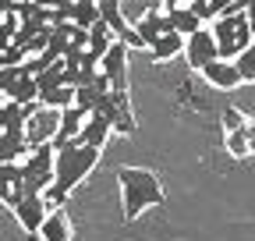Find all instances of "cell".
Returning a JSON list of instances; mask_svg holds the SVG:
<instances>
[{
  "label": "cell",
  "instance_id": "16",
  "mask_svg": "<svg viewBox=\"0 0 255 241\" xmlns=\"http://www.w3.org/2000/svg\"><path fill=\"white\" fill-rule=\"evenodd\" d=\"M82 124H85V110L82 107H64L60 110V128H57V138H53V145L57 142H64V138H75L78 131H82Z\"/></svg>",
  "mask_w": 255,
  "mask_h": 241
},
{
  "label": "cell",
  "instance_id": "3",
  "mask_svg": "<svg viewBox=\"0 0 255 241\" xmlns=\"http://www.w3.org/2000/svg\"><path fill=\"white\" fill-rule=\"evenodd\" d=\"M213 36H216L220 57H227V60H234V57H238V53L255 39V32H252V25H248L245 11L216 14V18H213Z\"/></svg>",
  "mask_w": 255,
  "mask_h": 241
},
{
  "label": "cell",
  "instance_id": "21",
  "mask_svg": "<svg viewBox=\"0 0 255 241\" xmlns=\"http://www.w3.org/2000/svg\"><path fill=\"white\" fill-rule=\"evenodd\" d=\"M234 60H238V71H241V78H245V82H255V39H252V43H248V46H245V50H241Z\"/></svg>",
  "mask_w": 255,
  "mask_h": 241
},
{
  "label": "cell",
  "instance_id": "5",
  "mask_svg": "<svg viewBox=\"0 0 255 241\" xmlns=\"http://www.w3.org/2000/svg\"><path fill=\"white\" fill-rule=\"evenodd\" d=\"M57 128H60V110L36 103L32 114L25 117V142H28V149L32 145H43V142H53L57 138Z\"/></svg>",
  "mask_w": 255,
  "mask_h": 241
},
{
  "label": "cell",
  "instance_id": "32",
  "mask_svg": "<svg viewBox=\"0 0 255 241\" xmlns=\"http://www.w3.org/2000/svg\"><path fill=\"white\" fill-rule=\"evenodd\" d=\"M0 64H4V46H0Z\"/></svg>",
  "mask_w": 255,
  "mask_h": 241
},
{
  "label": "cell",
  "instance_id": "29",
  "mask_svg": "<svg viewBox=\"0 0 255 241\" xmlns=\"http://www.w3.org/2000/svg\"><path fill=\"white\" fill-rule=\"evenodd\" d=\"M245 135H248V149L255 153V120H252V124H245Z\"/></svg>",
  "mask_w": 255,
  "mask_h": 241
},
{
  "label": "cell",
  "instance_id": "17",
  "mask_svg": "<svg viewBox=\"0 0 255 241\" xmlns=\"http://www.w3.org/2000/svg\"><path fill=\"white\" fill-rule=\"evenodd\" d=\"M135 32L142 36L145 46H149L156 36H163V32H167V18H163V11H145V14L135 21Z\"/></svg>",
  "mask_w": 255,
  "mask_h": 241
},
{
  "label": "cell",
  "instance_id": "18",
  "mask_svg": "<svg viewBox=\"0 0 255 241\" xmlns=\"http://www.w3.org/2000/svg\"><path fill=\"white\" fill-rule=\"evenodd\" d=\"M96 7H100V18H103V21L114 28L117 36L124 32L128 25H131V21L124 18V7H121V0H96Z\"/></svg>",
  "mask_w": 255,
  "mask_h": 241
},
{
  "label": "cell",
  "instance_id": "13",
  "mask_svg": "<svg viewBox=\"0 0 255 241\" xmlns=\"http://www.w3.org/2000/svg\"><path fill=\"white\" fill-rule=\"evenodd\" d=\"M145 50H149L152 60H170V57H177V53L184 50V36L174 32V28H167V32H163V36H156Z\"/></svg>",
  "mask_w": 255,
  "mask_h": 241
},
{
  "label": "cell",
  "instance_id": "31",
  "mask_svg": "<svg viewBox=\"0 0 255 241\" xmlns=\"http://www.w3.org/2000/svg\"><path fill=\"white\" fill-rule=\"evenodd\" d=\"M159 4H163V7H174V4H181V0H159Z\"/></svg>",
  "mask_w": 255,
  "mask_h": 241
},
{
  "label": "cell",
  "instance_id": "7",
  "mask_svg": "<svg viewBox=\"0 0 255 241\" xmlns=\"http://www.w3.org/2000/svg\"><path fill=\"white\" fill-rule=\"evenodd\" d=\"M100 71H103V78L110 82V89L128 93V46H124L121 39H114L110 50L100 57Z\"/></svg>",
  "mask_w": 255,
  "mask_h": 241
},
{
  "label": "cell",
  "instance_id": "2",
  "mask_svg": "<svg viewBox=\"0 0 255 241\" xmlns=\"http://www.w3.org/2000/svg\"><path fill=\"white\" fill-rule=\"evenodd\" d=\"M117 185H121V199H124V217L138 220L145 209L163 202V185L152 170L142 167H121L117 170Z\"/></svg>",
  "mask_w": 255,
  "mask_h": 241
},
{
  "label": "cell",
  "instance_id": "23",
  "mask_svg": "<svg viewBox=\"0 0 255 241\" xmlns=\"http://www.w3.org/2000/svg\"><path fill=\"white\" fill-rule=\"evenodd\" d=\"M14 32H18V14H14V11H7L4 18H0V46L14 43Z\"/></svg>",
  "mask_w": 255,
  "mask_h": 241
},
{
  "label": "cell",
  "instance_id": "15",
  "mask_svg": "<svg viewBox=\"0 0 255 241\" xmlns=\"http://www.w3.org/2000/svg\"><path fill=\"white\" fill-rule=\"evenodd\" d=\"M117 39V32L103 21V18H96L92 25H89V43H85V50L89 53H96V57H103L107 50H110V43Z\"/></svg>",
  "mask_w": 255,
  "mask_h": 241
},
{
  "label": "cell",
  "instance_id": "27",
  "mask_svg": "<svg viewBox=\"0 0 255 241\" xmlns=\"http://www.w3.org/2000/svg\"><path fill=\"white\" fill-rule=\"evenodd\" d=\"M188 7L195 11L202 21H209V18H213V11H209V0H188Z\"/></svg>",
  "mask_w": 255,
  "mask_h": 241
},
{
  "label": "cell",
  "instance_id": "26",
  "mask_svg": "<svg viewBox=\"0 0 255 241\" xmlns=\"http://www.w3.org/2000/svg\"><path fill=\"white\" fill-rule=\"evenodd\" d=\"M18 71H21V68H11V64H0V96H4L7 89H11V82L18 78Z\"/></svg>",
  "mask_w": 255,
  "mask_h": 241
},
{
  "label": "cell",
  "instance_id": "19",
  "mask_svg": "<svg viewBox=\"0 0 255 241\" xmlns=\"http://www.w3.org/2000/svg\"><path fill=\"white\" fill-rule=\"evenodd\" d=\"M39 103H43V107H57V110L71 107V103H75V85H53V89H43V93H39Z\"/></svg>",
  "mask_w": 255,
  "mask_h": 241
},
{
  "label": "cell",
  "instance_id": "4",
  "mask_svg": "<svg viewBox=\"0 0 255 241\" xmlns=\"http://www.w3.org/2000/svg\"><path fill=\"white\" fill-rule=\"evenodd\" d=\"M53 156H57L53 142L32 145L28 153L21 156V185H25V192H46L50 188V181H53Z\"/></svg>",
  "mask_w": 255,
  "mask_h": 241
},
{
  "label": "cell",
  "instance_id": "30",
  "mask_svg": "<svg viewBox=\"0 0 255 241\" xmlns=\"http://www.w3.org/2000/svg\"><path fill=\"white\" fill-rule=\"evenodd\" d=\"M39 7H57V0H36Z\"/></svg>",
  "mask_w": 255,
  "mask_h": 241
},
{
  "label": "cell",
  "instance_id": "28",
  "mask_svg": "<svg viewBox=\"0 0 255 241\" xmlns=\"http://www.w3.org/2000/svg\"><path fill=\"white\" fill-rule=\"evenodd\" d=\"M245 18H248V25H252V32H255V0H248V4H245Z\"/></svg>",
  "mask_w": 255,
  "mask_h": 241
},
{
  "label": "cell",
  "instance_id": "22",
  "mask_svg": "<svg viewBox=\"0 0 255 241\" xmlns=\"http://www.w3.org/2000/svg\"><path fill=\"white\" fill-rule=\"evenodd\" d=\"M227 153L231 156H238V160H245L252 149H248V135H245V128H238V131H227Z\"/></svg>",
  "mask_w": 255,
  "mask_h": 241
},
{
  "label": "cell",
  "instance_id": "9",
  "mask_svg": "<svg viewBox=\"0 0 255 241\" xmlns=\"http://www.w3.org/2000/svg\"><path fill=\"white\" fill-rule=\"evenodd\" d=\"M202 75H206V82H209L213 89H238V85L245 82L241 71H238V60H227V57L209 60V64L202 68Z\"/></svg>",
  "mask_w": 255,
  "mask_h": 241
},
{
  "label": "cell",
  "instance_id": "24",
  "mask_svg": "<svg viewBox=\"0 0 255 241\" xmlns=\"http://www.w3.org/2000/svg\"><path fill=\"white\" fill-rule=\"evenodd\" d=\"M245 4H248V0H209V11H213V18H216V14H231V11H245Z\"/></svg>",
  "mask_w": 255,
  "mask_h": 241
},
{
  "label": "cell",
  "instance_id": "10",
  "mask_svg": "<svg viewBox=\"0 0 255 241\" xmlns=\"http://www.w3.org/2000/svg\"><path fill=\"white\" fill-rule=\"evenodd\" d=\"M110 135H114V120H110L107 114H100V110L85 114V124H82V131H78V138H82L85 145H96V149H103Z\"/></svg>",
  "mask_w": 255,
  "mask_h": 241
},
{
  "label": "cell",
  "instance_id": "12",
  "mask_svg": "<svg viewBox=\"0 0 255 241\" xmlns=\"http://www.w3.org/2000/svg\"><path fill=\"white\" fill-rule=\"evenodd\" d=\"M163 18H167V28H174V32H181V36H191V32H199V28H202V18L191 11L188 4H174V7H167Z\"/></svg>",
  "mask_w": 255,
  "mask_h": 241
},
{
  "label": "cell",
  "instance_id": "14",
  "mask_svg": "<svg viewBox=\"0 0 255 241\" xmlns=\"http://www.w3.org/2000/svg\"><path fill=\"white\" fill-rule=\"evenodd\" d=\"M7 100H14V103H39V85H36V75H28L25 68L18 71V78L11 82V89L4 93Z\"/></svg>",
  "mask_w": 255,
  "mask_h": 241
},
{
  "label": "cell",
  "instance_id": "20",
  "mask_svg": "<svg viewBox=\"0 0 255 241\" xmlns=\"http://www.w3.org/2000/svg\"><path fill=\"white\" fill-rule=\"evenodd\" d=\"M96 18H100V7H96V0H75V4H71V21H75V25L89 28Z\"/></svg>",
  "mask_w": 255,
  "mask_h": 241
},
{
  "label": "cell",
  "instance_id": "11",
  "mask_svg": "<svg viewBox=\"0 0 255 241\" xmlns=\"http://www.w3.org/2000/svg\"><path fill=\"white\" fill-rule=\"evenodd\" d=\"M39 241H71V220L60 206H53L39 224Z\"/></svg>",
  "mask_w": 255,
  "mask_h": 241
},
{
  "label": "cell",
  "instance_id": "25",
  "mask_svg": "<svg viewBox=\"0 0 255 241\" xmlns=\"http://www.w3.org/2000/svg\"><path fill=\"white\" fill-rule=\"evenodd\" d=\"M223 128H227V131L245 128V114H241V110H234V107H227V110H223Z\"/></svg>",
  "mask_w": 255,
  "mask_h": 241
},
{
  "label": "cell",
  "instance_id": "8",
  "mask_svg": "<svg viewBox=\"0 0 255 241\" xmlns=\"http://www.w3.org/2000/svg\"><path fill=\"white\" fill-rule=\"evenodd\" d=\"M184 57H188V64L202 71L209 60L220 57V46H216V36H213V28H199V32H191L184 36Z\"/></svg>",
  "mask_w": 255,
  "mask_h": 241
},
{
  "label": "cell",
  "instance_id": "6",
  "mask_svg": "<svg viewBox=\"0 0 255 241\" xmlns=\"http://www.w3.org/2000/svg\"><path fill=\"white\" fill-rule=\"evenodd\" d=\"M11 209H14L21 231L39 234V224H43V217L50 213V202L43 199V192H21V195L11 202Z\"/></svg>",
  "mask_w": 255,
  "mask_h": 241
},
{
  "label": "cell",
  "instance_id": "1",
  "mask_svg": "<svg viewBox=\"0 0 255 241\" xmlns=\"http://www.w3.org/2000/svg\"><path fill=\"white\" fill-rule=\"evenodd\" d=\"M53 149H57V156H53V181H50V188L43 192V199L50 202V209L60 206V202H68V195L75 192V185H82L85 174L100 163V153H103V149H96V145H85L78 135L57 142Z\"/></svg>",
  "mask_w": 255,
  "mask_h": 241
}]
</instances>
